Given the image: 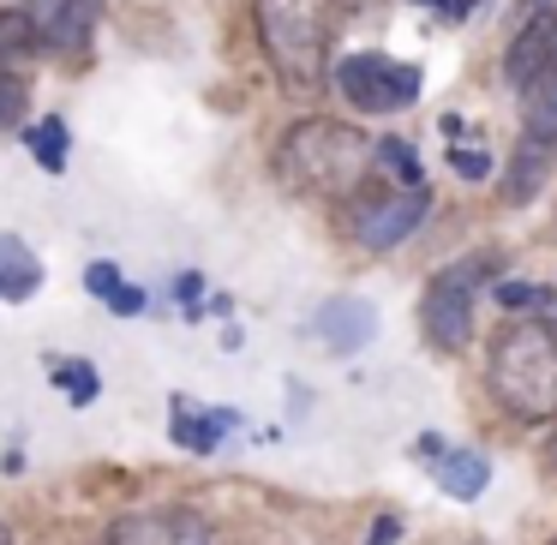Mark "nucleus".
Listing matches in <instances>:
<instances>
[{"label":"nucleus","mask_w":557,"mask_h":545,"mask_svg":"<svg viewBox=\"0 0 557 545\" xmlns=\"http://www.w3.org/2000/svg\"><path fill=\"white\" fill-rule=\"evenodd\" d=\"M485 480H492V461H485L480 449H444V456H437V485H444L449 497H461V504H473V497L485 492Z\"/></svg>","instance_id":"obj_15"},{"label":"nucleus","mask_w":557,"mask_h":545,"mask_svg":"<svg viewBox=\"0 0 557 545\" xmlns=\"http://www.w3.org/2000/svg\"><path fill=\"white\" fill-rule=\"evenodd\" d=\"M557 49V7H533L528 13V25L516 30V42H509V54H504V73H509V85H528L533 73L545 66V54Z\"/></svg>","instance_id":"obj_10"},{"label":"nucleus","mask_w":557,"mask_h":545,"mask_svg":"<svg viewBox=\"0 0 557 545\" xmlns=\"http://www.w3.org/2000/svg\"><path fill=\"white\" fill-rule=\"evenodd\" d=\"M30 25H37V49L49 54H85L90 30L102 18V0H25Z\"/></svg>","instance_id":"obj_8"},{"label":"nucleus","mask_w":557,"mask_h":545,"mask_svg":"<svg viewBox=\"0 0 557 545\" xmlns=\"http://www.w3.org/2000/svg\"><path fill=\"white\" fill-rule=\"evenodd\" d=\"M552 162H557V145H545V138H528V133H521V145L509 150V169H504V198H509V205H528V198L545 186Z\"/></svg>","instance_id":"obj_12"},{"label":"nucleus","mask_w":557,"mask_h":545,"mask_svg":"<svg viewBox=\"0 0 557 545\" xmlns=\"http://www.w3.org/2000/svg\"><path fill=\"white\" fill-rule=\"evenodd\" d=\"M540 300H545V288H533V282H497V306L504 312H528Z\"/></svg>","instance_id":"obj_23"},{"label":"nucleus","mask_w":557,"mask_h":545,"mask_svg":"<svg viewBox=\"0 0 557 545\" xmlns=\"http://www.w3.org/2000/svg\"><path fill=\"white\" fill-rule=\"evenodd\" d=\"M497 276V258L492 252H473L461 264H444L432 282H425V300H420V330L437 354H461L468 348V330H473V300L480 288Z\"/></svg>","instance_id":"obj_4"},{"label":"nucleus","mask_w":557,"mask_h":545,"mask_svg":"<svg viewBox=\"0 0 557 545\" xmlns=\"http://www.w3.org/2000/svg\"><path fill=\"white\" fill-rule=\"evenodd\" d=\"M336 90L360 114H401L420 102V66L389 61L377 49H360V54H342L336 61Z\"/></svg>","instance_id":"obj_5"},{"label":"nucleus","mask_w":557,"mask_h":545,"mask_svg":"<svg viewBox=\"0 0 557 545\" xmlns=\"http://www.w3.org/2000/svg\"><path fill=\"white\" fill-rule=\"evenodd\" d=\"M85 288L97 294V300L109 306L114 318H138V312H145V306H150V294H145V288H133V282H126L121 270L109 264V258H97V264L85 270Z\"/></svg>","instance_id":"obj_16"},{"label":"nucleus","mask_w":557,"mask_h":545,"mask_svg":"<svg viewBox=\"0 0 557 545\" xmlns=\"http://www.w3.org/2000/svg\"><path fill=\"white\" fill-rule=\"evenodd\" d=\"M42 288V264L18 234H0V300H30Z\"/></svg>","instance_id":"obj_14"},{"label":"nucleus","mask_w":557,"mask_h":545,"mask_svg":"<svg viewBox=\"0 0 557 545\" xmlns=\"http://www.w3.org/2000/svg\"><path fill=\"white\" fill-rule=\"evenodd\" d=\"M25 145H30V157H37V169H42V174H66V145H73V133H66L61 114H49V121L30 126Z\"/></svg>","instance_id":"obj_17"},{"label":"nucleus","mask_w":557,"mask_h":545,"mask_svg":"<svg viewBox=\"0 0 557 545\" xmlns=\"http://www.w3.org/2000/svg\"><path fill=\"white\" fill-rule=\"evenodd\" d=\"M318 336H324V348L330 354H360L366 342L377 336V312L366 300H348V294H342V300H324L318 306Z\"/></svg>","instance_id":"obj_9"},{"label":"nucleus","mask_w":557,"mask_h":545,"mask_svg":"<svg viewBox=\"0 0 557 545\" xmlns=\"http://www.w3.org/2000/svg\"><path fill=\"white\" fill-rule=\"evenodd\" d=\"M521 133L557 145V49L545 54V66L521 85Z\"/></svg>","instance_id":"obj_11"},{"label":"nucleus","mask_w":557,"mask_h":545,"mask_svg":"<svg viewBox=\"0 0 557 545\" xmlns=\"http://www.w3.org/2000/svg\"><path fill=\"white\" fill-rule=\"evenodd\" d=\"M0 545H13V533H7V528H0Z\"/></svg>","instance_id":"obj_26"},{"label":"nucleus","mask_w":557,"mask_h":545,"mask_svg":"<svg viewBox=\"0 0 557 545\" xmlns=\"http://www.w3.org/2000/svg\"><path fill=\"white\" fill-rule=\"evenodd\" d=\"M234 413L228 408H193V401H174V444L181 449H198V456H210V449L222 444V432H234Z\"/></svg>","instance_id":"obj_13"},{"label":"nucleus","mask_w":557,"mask_h":545,"mask_svg":"<svg viewBox=\"0 0 557 545\" xmlns=\"http://www.w3.org/2000/svg\"><path fill=\"white\" fill-rule=\"evenodd\" d=\"M198 294H205V282H198V276H181V306H186L193 318H198Z\"/></svg>","instance_id":"obj_25"},{"label":"nucleus","mask_w":557,"mask_h":545,"mask_svg":"<svg viewBox=\"0 0 557 545\" xmlns=\"http://www.w3.org/2000/svg\"><path fill=\"white\" fill-rule=\"evenodd\" d=\"M396 540H401V521L396 516H377L372 521V545H396Z\"/></svg>","instance_id":"obj_24"},{"label":"nucleus","mask_w":557,"mask_h":545,"mask_svg":"<svg viewBox=\"0 0 557 545\" xmlns=\"http://www.w3.org/2000/svg\"><path fill=\"white\" fill-rule=\"evenodd\" d=\"M102 545H210V521L181 504L126 509V516H114L102 528Z\"/></svg>","instance_id":"obj_6"},{"label":"nucleus","mask_w":557,"mask_h":545,"mask_svg":"<svg viewBox=\"0 0 557 545\" xmlns=\"http://www.w3.org/2000/svg\"><path fill=\"white\" fill-rule=\"evenodd\" d=\"M25 54H37V25H30L25 7H7V13H0V66L25 61Z\"/></svg>","instance_id":"obj_20"},{"label":"nucleus","mask_w":557,"mask_h":545,"mask_svg":"<svg viewBox=\"0 0 557 545\" xmlns=\"http://www.w3.org/2000/svg\"><path fill=\"white\" fill-rule=\"evenodd\" d=\"M342 0H252V25L264 42V61L288 90H318L336 49Z\"/></svg>","instance_id":"obj_2"},{"label":"nucleus","mask_w":557,"mask_h":545,"mask_svg":"<svg viewBox=\"0 0 557 545\" xmlns=\"http://www.w3.org/2000/svg\"><path fill=\"white\" fill-rule=\"evenodd\" d=\"M49 377H54V389H66L73 408H90V401L102 396V377H97V366H90V360H54V354H49Z\"/></svg>","instance_id":"obj_18"},{"label":"nucleus","mask_w":557,"mask_h":545,"mask_svg":"<svg viewBox=\"0 0 557 545\" xmlns=\"http://www.w3.org/2000/svg\"><path fill=\"white\" fill-rule=\"evenodd\" d=\"M372 169H384L389 181H401V186H425L420 181V150H413L408 138H384V145H372Z\"/></svg>","instance_id":"obj_19"},{"label":"nucleus","mask_w":557,"mask_h":545,"mask_svg":"<svg viewBox=\"0 0 557 545\" xmlns=\"http://www.w3.org/2000/svg\"><path fill=\"white\" fill-rule=\"evenodd\" d=\"M276 174L294 186V193L312 198H354L372 174V145H366L360 126L348 121H294L276 145Z\"/></svg>","instance_id":"obj_1"},{"label":"nucleus","mask_w":557,"mask_h":545,"mask_svg":"<svg viewBox=\"0 0 557 545\" xmlns=\"http://www.w3.org/2000/svg\"><path fill=\"white\" fill-rule=\"evenodd\" d=\"M485 377L516 420H557V324L552 318L504 324L485 354Z\"/></svg>","instance_id":"obj_3"},{"label":"nucleus","mask_w":557,"mask_h":545,"mask_svg":"<svg viewBox=\"0 0 557 545\" xmlns=\"http://www.w3.org/2000/svg\"><path fill=\"white\" fill-rule=\"evenodd\" d=\"M449 169H456L461 181H485V174H492V157H485L480 145H456L449 150Z\"/></svg>","instance_id":"obj_22"},{"label":"nucleus","mask_w":557,"mask_h":545,"mask_svg":"<svg viewBox=\"0 0 557 545\" xmlns=\"http://www.w3.org/2000/svg\"><path fill=\"white\" fill-rule=\"evenodd\" d=\"M425 210H432V193H425V186H396V193H384V198H366L354 234H360L366 252H389V246H401L420 228Z\"/></svg>","instance_id":"obj_7"},{"label":"nucleus","mask_w":557,"mask_h":545,"mask_svg":"<svg viewBox=\"0 0 557 545\" xmlns=\"http://www.w3.org/2000/svg\"><path fill=\"white\" fill-rule=\"evenodd\" d=\"M25 102H30L25 78H7V73H0V133H7V126H18V121H25Z\"/></svg>","instance_id":"obj_21"}]
</instances>
